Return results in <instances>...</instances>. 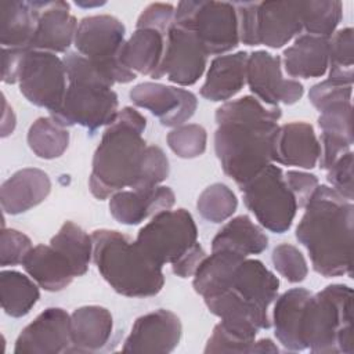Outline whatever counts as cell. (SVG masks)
Masks as SVG:
<instances>
[{"label":"cell","mask_w":354,"mask_h":354,"mask_svg":"<svg viewBox=\"0 0 354 354\" xmlns=\"http://www.w3.org/2000/svg\"><path fill=\"white\" fill-rule=\"evenodd\" d=\"M129 95L134 105L148 109L166 127L184 124L198 108V100L192 91L155 82L134 86Z\"/></svg>","instance_id":"5bb4252c"},{"label":"cell","mask_w":354,"mask_h":354,"mask_svg":"<svg viewBox=\"0 0 354 354\" xmlns=\"http://www.w3.org/2000/svg\"><path fill=\"white\" fill-rule=\"evenodd\" d=\"M62 61L68 87L62 105L50 116L64 127L79 124L90 133L109 126L119 113L118 94L112 90L113 83L77 51L66 53Z\"/></svg>","instance_id":"5b68a950"},{"label":"cell","mask_w":354,"mask_h":354,"mask_svg":"<svg viewBox=\"0 0 354 354\" xmlns=\"http://www.w3.org/2000/svg\"><path fill=\"white\" fill-rule=\"evenodd\" d=\"M32 248V241L24 232L3 227L0 235V266L22 264Z\"/></svg>","instance_id":"60d3db41"},{"label":"cell","mask_w":354,"mask_h":354,"mask_svg":"<svg viewBox=\"0 0 354 354\" xmlns=\"http://www.w3.org/2000/svg\"><path fill=\"white\" fill-rule=\"evenodd\" d=\"M207 53L198 37L173 22L165 39V51L152 79H166L178 86H192L203 75Z\"/></svg>","instance_id":"7c38bea8"},{"label":"cell","mask_w":354,"mask_h":354,"mask_svg":"<svg viewBox=\"0 0 354 354\" xmlns=\"http://www.w3.org/2000/svg\"><path fill=\"white\" fill-rule=\"evenodd\" d=\"M169 148L181 159H194L206 151L207 133L203 126L184 123L174 127L166 137Z\"/></svg>","instance_id":"8d00e7d4"},{"label":"cell","mask_w":354,"mask_h":354,"mask_svg":"<svg viewBox=\"0 0 354 354\" xmlns=\"http://www.w3.org/2000/svg\"><path fill=\"white\" fill-rule=\"evenodd\" d=\"M236 207L238 199L234 191L223 183H214L206 187L196 201L199 214L205 220L216 224L228 220Z\"/></svg>","instance_id":"d590c367"},{"label":"cell","mask_w":354,"mask_h":354,"mask_svg":"<svg viewBox=\"0 0 354 354\" xmlns=\"http://www.w3.org/2000/svg\"><path fill=\"white\" fill-rule=\"evenodd\" d=\"M22 266L28 275L47 292H59L76 278L68 259L51 245L33 246Z\"/></svg>","instance_id":"d4e9b609"},{"label":"cell","mask_w":354,"mask_h":354,"mask_svg":"<svg viewBox=\"0 0 354 354\" xmlns=\"http://www.w3.org/2000/svg\"><path fill=\"white\" fill-rule=\"evenodd\" d=\"M176 8L166 3H152L147 6L140 14L136 28H151L167 35L169 28L174 22Z\"/></svg>","instance_id":"f6af8a7d"},{"label":"cell","mask_w":354,"mask_h":354,"mask_svg":"<svg viewBox=\"0 0 354 354\" xmlns=\"http://www.w3.org/2000/svg\"><path fill=\"white\" fill-rule=\"evenodd\" d=\"M239 188L246 207L261 227L275 234H283L290 228L299 206L279 166L270 163Z\"/></svg>","instance_id":"9c48e42d"},{"label":"cell","mask_w":354,"mask_h":354,"mask_svg":"<svg viewBox=\"0 0 354 354\" xmlns=\"http://www.w3.org/2000/svg\"><path fill=\"white\" fill-rule=\"evenodd\" d=\"M166 36L151 28H136L122 50V64L134 73L152 75L160 64Z\"/></svg>","instance_id":"f1b7e54d"},{"label":"cell","mask_w":354,"mask_h":354,"mask_svg":"<svg viewBox=\"0 0 354 354\" xmlns=\"http://www.w3.org/2000/svg\"><path fill=\"white\" fill-rule=\"evenodd\" d=\"M318 126L322 133L353 140V106L351 102L340 104L321 112Z\"/></svg>","instance_id":"b9f144b4"},{"label":"cell","mask_w":354,"mask_h":354,"mask_svg":"<svg viewBox=\"0 0 354 354\" xmlns=\"http://www.w3.org/2000/svg\"><path fill=\"white\" fill-rule=\"evenodd\" d=\"M223 288L231 289L250 304L268 311L270 304L278 297L279 279L260 260L246 257L232 271L230 278L213 292Z\"/></svg>","instance_id":"44dd1931"},{"label":"cell","mask_w":354,"mask_h":354,"mask_svg":"<svg viewBox=\"0 0 354 354\" xmlns=\"http://www.w3.org/2000/svg\"><path fill=\"white\" fill-rule=\"evenodd\" d=\"M321 156V144L307 122L281 124L272 144V162L283 166L313 169Z\"/></svg>","instance_id":"d6986e66"},{"label":"cell","mask_w":354,"mask_h":354,"mask_svg":"<svg viewBox=\"0 0 354 354\" xmlns=\"http://www.w3.org/2000/svg\"><path fill=\"white\" fill-rule=\"evenodd\" d=\"M28 50L24 48H7L3 47L1 50V80L7 84L18 83V75L22 58Z\"/></svg>","instance_id":"7dc6e473"},{"label":"cell","mask_w":354,"mask_h":354,"mask_svg":"<svg viewBox=\"0 0 354 354\" xmlns=\"http://www.w3.org/2000/svg\"><path fill=\"white\" fill-rule=\"evenodd\" d=\"M124 25L112 15L100 14L84 17L76 29L75 47L104 76L115 83H130L136 73L120 59L124 40Z\"/></svg>","instance_id":"52a82bcc"},{"label":"cell","mask_w":354,"mask_h":354,"mask_svg":"<svg viewBox=\"0 0 354 354\" xmlns=\"http://www.w3.org/2000/svg\"><path fill=\"white\" fill-rule=\"evenodd\" d=\"M113 319L108 308L83 306L71 314L72 347L69 353H95L102 350L112 335Z\"/></svg>","instance_id":"cb8c5ba5"},{"label":"cell","mask_w":354,"mask_h":354,"mask_svg":"<svg viewBox=\"0 0 354 354\" xmlns=\"http://www.w3.org/2000/svg\"><path fill=\"white\" fill-rule=\"evenodd\" d=\"M145 126V116L131 106L122 108L106 126L88 177V188L97 199L104 201L123 188L134 187L148 147L142 138Z\"/></svg>","instance_id":"3957f363"},{"label":"cell","mask_w":354,"mask_h":354,"mask_svg":"<svg viewBox=\"0 0 354 354\" xmlns=\"http://www.w3.org/2000/svg\"><path fill=\"white\" fill-rule=\"evenodd\" d=\"M50 192L51 180L46 171L36 167L21 169L1 184V209L7 214H21L40 205Z\"/></svg>","instance_id":"7402d4cb"},{"label":"cell","mask_w":354,"mask_h":354,"mask_svg":"<svg viewBox=\"0 0 354 354\" xmlns=\"http://www.w3.org/2000/svg\"><path fill=\"white\" fill-rule=\"evenodd\" d=\"M274 268L288 282L299 283L306 279L308 266L303 253L290 243H281L274 248L271 256Z\"/></svg>","instance_id":"74e56055"},{"label":"cell","mask_w":354,"mask_h":354,"mask_svg":"<svg viewBox=\"0 0 354 354\" xmlns=\"http://www.w3.org/2000/svg\"><path fill=\"white\" fill-rule=\"evenodd\" d=\"M40 297L39 285L14 270L0 272V301L4 313L14 318L26 315Z\"/></svg>","instance_id":"4dcf8cb0"},{"label":"cell","mask_w":354,"mask_h":354,"mask_svg":"<svg viewBox=\"0 0 354 354\" xmlns=\"http://www.w3.org/2000/svg\"><path fill=\"white\" fill-rule=\"evenodd\" d=\"M183 326L170 310L159 308L138 317L122 351L129 353H171L180 343Z\"/></svg>","instance_id":"2e32d148"},{"label":"cell","mask_w":354,"mask_h":354,"mask_svg":"<svg viewBox=\"0 0 354 354\" xmlns=\"http://www.w3.org/2000/svg\"><path fill=\"white\" fill-rule=\"evenodd\" d=\"M3 106H4V112H3V123H1V137L4 138L10 136L15 129V115L12 112V108L8 106L6 97H3Z\"/></svg>","instance_id":"681fc988"},{"label":"cell","mask_w":354,"mask_h":354,"mask_svg":"<svg viewBox=\"0 0 354 354\" xmlns=\"http://www.w3.org/2000/svg\"><path fill=\"white\" fill-rule=\"evenodd\" d=\"M254 342H249L246 339H242L228 330H225L221 324L218 322L210 337L207 339V343L205 346V353H250L252 346Z\"/></svg>","instance_id":"ee69618b"},{"label":"cell","mask_w":354,"mask_h":354,"mask_svg":"<svg viewBox=\"0 0 354 354\" xmlns=\"http://www.w3.org/2000/svg\"><path fill=\"white\" fill-rule=\"evenodd\" d=\"M278 347L272 343L271 339H260L254 340L250 353H278Z\"/></svg>","instance_id":"f907efd6"},{"label":"cell","mask_w":354,"mask_h":354,"mask_svg":"<svg viewBox=\"0 0 354 354\" xmlns=\"http://www.w3.org/2000/svg\"><path fill=\"white\" fill-rule=\"evenodd\" d=\"M93 261L101 277L119 295L151 297L165 285L162 266L148 259L136 241L115 230H95Z\"/></svg>","instance_id":"277c9868"},{"label":"cell","mask_w":354,"mask_h":354,"mask_svg":"<svg viewBox=\"0 0 354 354\" xmlns=\"http://www.w3.org/2000/svg\"><path fill=\"white\" fill-rule=\"evenodd\" d=\"M343 17V4L337 0L301 1V25L307 35L330 39Z\"/></svg>","instance_id":"836d02e7"},{"label":"cell","mask_w":354,"mask_h":354,"mask_svg":"<svg viewBox=\"0 0 354 354\" xmlns=\"http://www.w3.org/2000/svg\"><path fill=\"white\" fill-rule=\"evenodd\" d=\"M174 203L176 195L170 187L158 185L148 189H122L111 196L109 212L118 223L136 225L159 212L171 209Z\"/></svg>","instance_id":"ffe728a7"},{"label":"cell","mask_w":354,"mask_h":354,"mask_svg":"<svg viewBox=\"0 0 354 354\" xmlns=\"http://www.w3.org/2000/svg\"><path fill=\"white\" fill-rule=\"evenodd\" d=\"M72 347L71 315L59 307L41 311L18 335L15 354H61Z\"/></svg>","instance_id":"9a60e30c"},{"label":"cell","mask_w":354,"mask_h":354,"mask_svg":"<svg viewBox=\"0 0 354 354\" xmlns=\"http://www.w3.org/2000/svg\"><path fill=\"white\" fill-rule=\"evenodd\" d=\"M281 66V57L263 50L253 51L248 57L246 83L264 105H292L303 97V84L299 80L283 77Z\"/></svg>","instance_id":"4fadbf2b"},{"label":"cell","mask_w":354,"mask_h":354,"mask_svg":"<svg viewBox=\"0 0 354 354\" xmlns=\"http://www.w3.org/2000/svg\"><path fill=\"white\" fill-rule=\"evenodd\" d=\"M353 201L332 187H317L296 228V239L310 256L313 268L322 277L351 275Z\"/></svg>","instance_id":"7a4b0ae2"},{"label":"cell","mask_w":354,"mask_h":354,"mask_svg":"<svg viewBox=\"0 0 354 354\" xmlns=\"http://www.w3.org/2000/svg\"><path fill=\"white\" fill-rule=\"evenodd\" d=\"M50 245L68 259L75 277H82L87 272L93 259V239L82 227L73 221H65L51 238Z\"/></svg>","instance_id":"1f68e13d"},{"label":"cell","mask_w":354,"mask_h":354,"mask_svg":"<svg viewBox=\"0 0 354 354\" xmlns=\"http://www.w3.org/2000/svg\"><path fill=\"white\" fill-rule=\"evenodd\" d=\"M267 248V235L246 214L231 218L221 227L212 241V250L225 249L245 257L250 254H260Z\"/></svg>","instance_id":"f546056e"},{"label":"cell","mask_w":354,"mask_h":354,"mask_svg":"<svg viewBox=\"0 0 354 354\" xmlns=\"http://www.w3.org/2000/svg\"><path fill=\"white\" fill-rule=\"evenodd\" d=\"M28 145L41 159L59 158L69 145V131L58 124L51 116L36 119L28 130Z\"/></svg>","instance_id":"d6a6232c"},{"label":"cell","mask_w":354,"mask_h":354,"mask_svg":"<svg viewBox=\"0 0 354 354\" xmlns=\"http://www.w3.org/2000/svg\"><path fill=\"white\" fill-rule=\"evenodd\" d=\"M68 76L64 61L48 51L28 50L22 58L18 84L24 97L50 115L62 105Z\"/></svg>","instance_id":"8fae6325"},{"label":"cell","mask_w":354,"mask_h":354,"mask_svg":"<svg viewBox=\"0 0 354 354\" xmlns=\"http://www.w3.org/2000/svg\"><path fill=\"white\" fill-rule=\"evenodd\" d=\"M39 17L29 50L66 53L75 41L77 21L66 1H37Z\"/></svg>","instance_id":"ac0fdd59"},{"label":"cell","mask_w":354,"mask_h":354,"mask_svg":"<svg viewBox=\"0 0 354 354\" xmlns=\"http://www.w3.org/2000/svg\"><path fill=\"white\" fill-rule=\"evenodd\" d=\"M205 249L198 242L184 257H181L177 263L171 264L173 272L180 278H189L194 277L196 268L202 263V260L206 257Z\"/></svg>","instance_id":"c3c4849f"},{"label":"cell","mask_w":354,"mask_h":354,"mask_svg":"<svg viewBox=\"0 0 354 354\" xmlns=\"http://www.w3.org/2000/svg\"><path fill=\"white\" fill-rule=\"evenodd\" d=\"M301 32V1L256 3V37L259 46L281 48Z\"/></svg>","instance_id":"e0dca14e"},{"label":"cell","mask_w":354,"mask_h":354,"mask_svg":"<svg viewBox=\"0 0 354 354\" xmlns=\"http://www.w3.org/2000/svg\"><path fill=\"white\" fill-rule=\"evenodd\" d=\"M282 55L281 61L290 77H321L329 65V39L307 33L299 35Z\"/></svg>","instance_id":"484cf974"},{"label":"cell","mask_w":354,"mask_h":354,"mask_svg":"<svg viewBox=\"0 0 354 354\" xmlns=\"http://www.w3.org/2000/svg\"><path fill=\"white\" fill-rule=\"evenodd\" d=\"M39 17L37 1L0 3V43L7 48L29 50Z\"/></svg>","instance_id":"83f0119b"},{"label":"cell","mask_w":354,"mask_h":354,"mask_svg":"<svg viewBox=\"0 0 354 354\" xmlns=\"http://www.w3.org/2000/svg\"><path fill=\"white\" fill-rule=\"evenodd\" d=\"M326 180L330 187L339 192L343 198L354 199V184H353V152L348 151L342 155L328 170Z\"/></svg>","instance_id":"7bdbcfd3"},{"label":"cell","mask_w":354,"mask_h":354,"mask_svg":"<svg viewBox=\"0 0 354 354\" xmlns=\"http://www.w3.org/2000/svg\"><path fill=\"white\" fill-rule=\"evenodd\" d=\"M246 51H238L216 57L209 66L201 95L213 102H227L246 84L248 69Z\"/></svg>","instance_id":"603a6c76"},{"label":"cell","mask_w":354,"mask_h":354,"mask_svg":"<svg viewBox=\"0 0 354 354\" xmlns=\"http://www.w3.org/2000/svg\"><path fill=\"white\" fill-rule=\"evenodd\" d=\"M353 86L340 84L325 79L317 84H314L308 91L310 102L315 106V109L321 113L332 106L351 102Z\"/></svg>","instance_id":"ab89813d"},{"label":"cell","mask_w":354,"mask_h":354,"mask_svg":"<svg viewBox=\"0 0 354 354\" xmlns=\"http://www.w3.org/2000/svg\"><path fill=\"white\" fill-rule=\"evenodd\" d=\"M281 116L279 106H267L252 95L227 101L216 109L214 151L223 171L239 187L272 163Z\"/></svg>","instance_id":"6da1fadb"},{"label":"cell","mask_w":354,"mask_h":354,"mask_svg":"<svg viewBox=\"0 0 354 354\" xmlns=\"http://www.w3.org/2000/svg\"><path fill=\"white\" fill-rule=\"evenodd\" d=\"M329 76L340 84L353 86L354 80V39L353 28L336 30L329 39Z\"/></svg>","instance_id":"e575fe53"},{"label":"cell","mask_w":354,"mask_h":354,"mask_svg":"<svg viewBox=\"0 0 354 354\" xmlns=\"http://www.w3.org/2000/svg\"><path fill=\"white\" fill-rule=\"evenodd\" d=\"M310 296V290L293 288L275 299L271 324L274 325L275 337L286 350H306L300 337V325L303 310Z\"/></svg>","instance_id":"4316f807"},{"label":"cell","mask_w":354,"mask_h":354,"mask_svg":"<svg viewBox=\"0 0 354 354\" xmlns=\"http://www.w3.org/2000/svg\"><path fill=\"white\" fill-rule=\"evenodd\" d=\"M285 181L295 195L299 207H304L307 205L308 199L319 185L317 176L300 170H288L285 173Z\"/></svg>","instance_id":"bcb514c9"},{"label":"cell","mask_w":354,"mask_h":354,"mask_svg":"<svg viewBox=\"0 0 354 354\" xmlns=\"http://www.w3.org/2000/svg\"><path fill=\"white\" fill-rule=\"evenodd\" d=\"M169 159L158 145H148L137 181L131 189H148L158 187L169 176Z\"/></svg>","instance_id":"f35d334b"},{"label":"cell","mask_w":354,"mask_h":354,"mask_svg":"<svg viewBox=\"0 0 354 354\" xmlns=\"http://www.w3.org/2000/svg\"><path fill=\"white\" fill-rule=\"evenodd\" d=\"M136 242L148 259L163 267L177 263L198 243V228L188 210L169 209L152 216Z\"/></svg>","instance_id":"30bf717a"},{"label":"cell","mask_w":354,"mask_h":354,"mask_svg":"<svg viewBox=\"0 0 354 354\" xmlns=\"http://www.w3.org/2000/svg\"><path fill=\"white\" fill-rule=\"evenodd\" d=\"M304 348L319 354H353V289L328 285L308 297L300 325Z\"/></svg>","instance_id":"8992f818"},{"label":"cell","mask_w":354,"mask_h":354,"mask_svg":"<svg viewBox=\"0 0 354 354\" xmlns=\"http://www.w3.org/2000/svg\"><path fill=\"white\" fill-rule=\"evenodd\" d=\"M174 24L191 30L207 55H224L241 43L234 3L180 1L174 11Z\"/></svg>","instance_id":"ba28073f"}]
</instances>
